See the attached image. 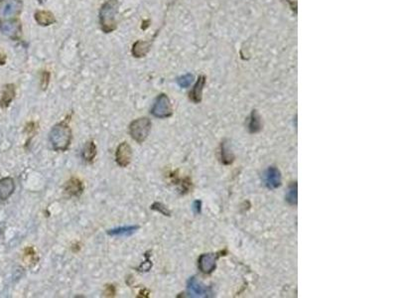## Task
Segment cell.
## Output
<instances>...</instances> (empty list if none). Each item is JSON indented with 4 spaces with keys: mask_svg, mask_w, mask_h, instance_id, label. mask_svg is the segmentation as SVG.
Masks as SVG:
<instances>
[{
    "mask_svg": "<svg viewBox=\"0 0 397 298\" xmlns=\"http://www.w3.org/2000/svg\"><path fill=\"white\" fill-rule=\"evenodd\" d=\"M70 119L71 116L65 121L55 125L49 133V140L52 148L57 152H64L70 148L72 141V130L68 124Z\"/></svg>",
    "mask_w": 397,
    "mask_h": 298,
    "instance_id": "1",
    "label": "cell"
},
{
    "mask_svg": "<svg viewBox=\"0 0 397 298\" xmlns=\"http://www.w3.org/2000/svg\"><path fill=\"white\" fill-rule=\"evenodd\" d=\"M119 0H106L100 7L98 18L101 30L104 33H111L117 28L116 15L118 13Z\"/></svg>",
    "mask_w": 397,
    "mask_h": 298,
    "instance_id": "2",
    "label": "cell"
},
{
    "mask_svg": "<svg viewBox=\"0 0 397 298\" xmlns=\"http://www.w3.org/2000/svg\"><path fill=\"white\" fill-rule=\"evenodd\" d=\"M152 128L151 121L147 118H139L129 126V134L137 143H143L148 137Z\"/></svg>",
    "mask_w": 397,
    "mask_h": 298,
    "instance_id": "3",
    "label": "cell"
},
{
    "mask_svg": "<svg viewBox=\"0 0 397 298\" xmlns=\"http://www.w3.org/2000/svg\"><path fill=\"white\" fill-rule=\"evenodd\" d=\"M150 113L157 119H168L172 117L173 109L168 95L165 93L159 94L155 100Z\"/></svg>",
    "mask_w": 397,
    "mask_h": 298,
    "instance_id": "4",
    "label": "cell"
},
{
    "mask_svg": "<svg viewBox=\"0 0 397 298\" xmlns=\"http://www.w3.org/2000/svg\"><path fill=\"white\" fill-rule=\"evenodd\" d=\"M23 10L22 0H0V21L15 19Z\"/></svg>",
    "mask_w": 397,
    "mask_h": 298,
    "instance_id": "5",
    "label": "cell"
},
{
    "mask_svg": "<svg viewBox=\"0 0 397 298\" xmlns=\"http://www.w3.org/2000/svg\"><path fill=\"white\" fill-rule=\"evenodd\" d=\"M0 31L8 38L17 41L22 36V24L18 19L0 21Z\"/></svg>",
    "mask_w": 397,
    "mask_h": 298,
    "instance_id": "6",
    "label": "cell"
},
{
    "mask_svg": "<svg viewBox=\"0 0 397 298\" xmlns=\"http://www.w3.org/2000/svg\"><path fill=\"white\" fill-rule=\"evenodd\" d=\"M133 149L127 142H121L115 152V161L120 167H127L131 163Z\"/></svg>",
    "mask_w": 397,
    "mask_h": 298,
    "instance_id": "7",
    "label": "cell"
},
{
    "mask_svg": "<svg viewBox=\"0 0 397 298\" xmlns=\"http://www.w3.org/2000/svg\"><path fill=\"white\" fill-rule=\"evenodd\" d=\"M219 258V255L217 254H204L199 257L198 259V266L199 269L206 274L212 273L217 266V260Z\"/></svg>",
    "mask_w": 397,
    "mask_h": 298,
    "instance_id": "8",
    "label": "cell"
},
{
    "mask_svg": "<svg viewBox=\"0 0 397 298\" xmlns=\"http://www.w3.org/2000/svg\"><path fill=\"white\" fill-rule=\"evenodd\" d=\"M188 291L192 297H207L211 293L209 288L203 285L196 277H192L188 281Z\"/></svg>",
    "mask_w": 397,
    "mask_h": 298,
    "instance_id": "9",
    "label": "cell"
},
{
    "mask_svg": "<svg viewBox=\"0 0 397 298\" xmlns=\"http://www.w3.org/2000/svg\"><path fill=\"white\" fill-rule=\"evenodd\" d=\"M15 191V181L12 177L0 179V202L8 200Z\"/></svg>",
    "mask_w": 397,
    "mask_h": 298,
    "instance_id": "10",
    "label": "cell"
},
{
    "mask_svg": "<svg viewBox=\"0 0 397 298\" xmlns=\"http://www.w3.org/2000/svg\"><path fill=\"white\" fill-rule=\"evenodd\" d=\"M64 189L66 193H68L70 196L73 197H80L85 190L83 182L76 177H73L69 181H67L64 186Z\"/></svg>",
    "mask_w": 397,
    "mask_h": 298,
    "instance_id": "11",
    "label": "cell"
},
{
    "mask_svg": "<svg viewBox=\"0 0 397 298\" xmlns=\"http://www.w3.org/2000/svg\"><path fill=\"white\" fill-rule=\"evenodd\" d=\"M15 95H16V87L14 84H7L4 85L0 97V108L7 109L15 98Z\"/></svg>",
    "mask_w": 397,
    "mask_h": 298,
    "instance_id": "12",
    "label": "cell"
},
{
    "mask_svg": "<svg viewBox=\"0 0 397 298\" xmlns=\"http://www.w3.org/2000/svg\"><path fill=\"white\" fill-rule=\"evenodd\" d=\"M266 185L269 189H276L281 185V174L276 167H269L266 172Z\"/></svg>",
    "mask_w": 397,
    "mask_h": 298,
    "instance_id": "13",
    "label": "cell"
},
{
    "mask_svg": "<svg viewBox=\"0 0 397 298\" xmlns=\"http://www.w3.org/2000/svg\"><path fill=\"white\" fill-rule=\"evenodd\" d=\"M34 18H35V21L37 22V24H39L40 26H43V27H47V26H50V25L56 23L55 15L51 11H47V10L36 11L34 14Z\"/></svg>",
    "mask_w": 397,
    "mask_h": 298,
    "instance_id": "14",
    "label": "cell"
},
{
    "mask_svg": "<svg viewBox=\"0 0 397 298\" xmlns=\"http://www.w3.org/2000/svg\"><path fill=\"white\" fill-rule=\"evenodd\" d=\"M152 46V41H141L138 40L133 44V49H131V53L134 58H143L145 57Z\"/></svg>",
    "mask_w": 397,
    "mask_h": 298,
    "instance_id": "15",
    "label": "cell"
},
{
    "mask_svg": "<svg viewBox=\"0 0 397 298\" xmlns=\"http://www.w3.org/2000/svg\"><path fill=\"white\" fill-rule=\"evenodd\" d=\"M206 84V78L205 76L199 77L196 85H194L193 89L190 92V100L196 104L200 103L202 101V92L203 88Z\"/></svg>",
    "mask_w": 397,
    "mask_h": 298,
    "instance_id": "16",
    "label": "cell"
},
{
    "mask_svg": "<svg viewBox=\"0 0 397 298\" xmlns=\"http://www.w3.org/2000/svg\"><path fill=\"white\" fill-rule=\"evenodd\" d=\"M82 155H83V158L85 161H87L88 163L93 162V160L96 156V146H95L93 140H89L85 144Z\"/></svg>",
    "mask_w": 397,
    "mask_h": 298,
    "instance_id": "17",
    "label": "cell"
},
{
    "mask_svg": "<svg viewBox=\"0 0 397 298\" xmlns=\"http://www.w3.org/2000/svg\"><path fill=\"white\" fill-rule=\"evenodd\" d=\"M140 227L139 226H126V227H120L116 229H112L107 231V235L115 237V236H129L135 233Z\"/></svg>",
    "mask_w": 397,
    "mask_h": 298,
    "instance_id": "18",
    "label": "cell"
},
{
    "mask_svg": "<svg viewBox=\"0 0 397 298\" xmlns=\"http://www.w3.org/2000/svg\"><path fill=\"white\" fill-rule=\"evenodd\" d=\"M262 128L260 117L256 111H252L249 119V124H248V129L251 133H256L260 131Z\"/></svg>",
    "mask_w": 397,
    "mask_h": 298,
    "instance_id": "19",
    "label": "cell"
},
{
    "mask_svg": "<svg viewBox=\"0 0 397 298\" xmlns=\"http://www.w3.org/2000/svg\"><path fill=\"white\" fill-rule=\"evenodd\" d=\"M297 199H298V192H297V184L296 182H293L290 184L287 194H286V201L290 205H296L297 204Z\"/></svg>",
    "mask_w": 397,
    "mask_h": 298,
    "instance_id": "20",
    "label": "cell"
},
{
    "mask_svg": "<svg viewBox=\"0 0 397 298\" xmlns=\"http://www.w3.org/2000/svg\"><path fill=\"white\" fill-rule=\"evenodd\" d=\"M193 81H194V76L192 74H186V75L178 78L177 83L181 87L186 88V87H189L191 85V84L193 83Z\"/></svg>",
    "mask_w": 397,
    "mask_h": 298,
    "instance_id": "21",
    "label": "cell"
},
{
    "mask_svg": "<svg viewBox=\"0 0 397 298\" xmlns=\"http://www.w3.org/2000/svg\"><path fill=\"white\" fill-rule=\"evenodd\" d=\"M227 151L228 150L225 148V145L223 144L221 146V159H222V162L224 164H230L232 162V160H233V157H232L231 153L227 152Z\"/></svg>",
    "mask_w": 397,
    "mask_h": 298,
    "instance_id": "22",
    "label": "cell"
},
{
    "mask_svg": "<svg viewBox=\"0 0 397 298\" xmlns=\"http://www.w3.org/2000/svg\"><path fill=\"white\" fill-rule=\"evenodd\" d=\"M151 210L160 212V213L162 214V215H164V216H170V211H169L163 204H161L160 202H156V203L152 204Z\"/></svg>",
    "mask_w": 397,
    "mask_h": 298,
    "instance_id": "23",
    "label": "cell"
},
{
    "mask_svg": "<svg viewBox=\"0 0 397 298\" xmlns=\"http://www.w3.org/2000/svg\"><path fill=\"white\" fill-rule=\"evenodd\" d=\"M50 77H51V75H50V73L48 71H43L42 72V74H41V87H42L43 90L47 89V87L49 85Z\"/></svg>",
    "mask_w": 397,
    "mask_h": 298,
    "instance_id": "24",
    "label": "cell"
},
{
    "mask_svg": "<svg viewBox=\"0 0 397 298\" xmlns=\"http://www.w3.org/2000/svg\"><path fill=\"white\" fill-rule=\"evenodd\" d=\"M115 293H116V289H115V287L113 286V285H111V284H109V285H105V290H104V294H105V296H114L115 295Z\"/></svg>",
    "mask_w": 397,
    "mask_h": 298,
    "instance_id": "25",
    "label": "cell"
},
{
    "mask_svg": "<svg viewBox=\"0 0 397 298\" xmlns=\"http://www.w3.org/2000/svg\"><path fill=\"white\" fill-rule=\"evenodd\" d=\"M6 60H7V56L5 54V52L0 48V66H3L6 64Z\"/></svg>",
    "mask_w": 397,
    "mask_h": 298,
    "instance_id": "26",
    "label": "cell"
},
{
    "mask_svg": "<svg viewBox=\"0 0 397 298\" xmlns=\"http://www.w3.org/2000/svg\"><path fill=\"white\" fill-rule=\"evenodd\" d=\"M201 207H202V202H201V201L198 200V201H195V202H194V207H193V208H194L195 213H201V209H202Z\"/></svg>",
    "mask_w": 397,
    "mask_h": 298,
    "instance_id": "27",
    "label": "cell"
}]
</instances>
